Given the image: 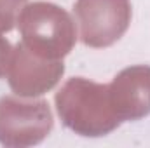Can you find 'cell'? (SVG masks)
<instances>
[{"instance_id":"cell-1","label":"cell","mask_w":150,"mask_h":148,"mask_svg":"<svg viewBox=\"0 0 150 148\" xmlns=\"http://www.w3.org/2000/svg\"><path fill=\"white\" fill-rule=\"evenodd\" d=\"M54 103L61 122L80 136L100 138L122 124L112 106L108 84L74 77L56 92Z\"/></svg>"},{"instance_id":"cell-2","label":"cell","mask_w":150,"mask_h":148,"mask_svg":"<svg viewBox=\"0 0 150 148\" xmlns=\"http://www.w3.org/2000/svg\"><path fill=\"white\" fill-rule=\"evenodd\" d=\"M18 23L23 44L45 59H63L77 42L74 19L65 9L51 2L26 5Z\"/></svg>"},{"instance_id":"cell-3","label":"cell","mask_w":150,"mask_h":148,"mask_svg":"<svg viewBox=\"0 0 150 148\" xmlns=\"http://www.w3.org/2000/svg\"><path fill=\"white\" fill-rule=\"evenodd\" d=\"M54 125L45 99L25 101L16 96L0 99V143L9 148L33 147L44 141Z\"/></svg>"},{"instance_id":"cell-4","label":"cell","mask_w":150,"mask_h":148,"mask_svg":"<svg viewBox=\"0 0 150 148\" xmlns=\"http://www.w3.org/2000/svg\"><path fill=\"white\" fill-rule=\"evenodd\" d=\"M74 12L82 44L93 49L113 45L131 23L129 0H77Z\"/></svg>"},{"instance_id":"cell-5","label":"cell","mask_w":150,"mask_h":148,"mask_svg":"<svg viewBox=\"0 0 150 148\" xmlns=\"http://www.w3.org/2000/svg\"><path fill=\"white\" fill-rule=\"evenodd\" d=\"M63 73V59L40 58L23 42L18 44L11 52L7 78L11 89L21 98H35L45 94L61 80Z\"/></svg>"},{"instance_id":"cell-6","label":"cell","mask_w":150,"mask_h":148,"mask_svg":"<svg viewBox=\"0 0 150 148\" xmlns=\"http://www.w3.org/2000/svg\"><path fill=\"white\" fill-rule=\"evenodd\" d=\"M108 94L115 113L124 120H140L150 113V66L124 68L108 84Z\"/></svg>"},{"instance_id":"cell-7","label":"cell","mask_w":150,"mask_h":148,"mask_svg":"<svg viewBox=\"0 0 150 148\" xmlns=\"http://www.w3.org/2000/svg\"><path fill=\"white\" fill-rule=\"evenodd\" d=\"M28 0H0V33L14 30Z\"/></svg>"},{"instance_id":"cell-8","label":"cell","mask_w":150,"mask_h":148,"mask_svg":"<svg viewBox=\"0 0 150 148\" xmlns=\"http://www.w3.org/2000/svg\"><path fill=\"white\" fill-rule=\"evenodd\" d=\"M11 52H12L11 44H9L4 37H0V78L7 73V66H9Z\"/></svg>"}]
</instances>
